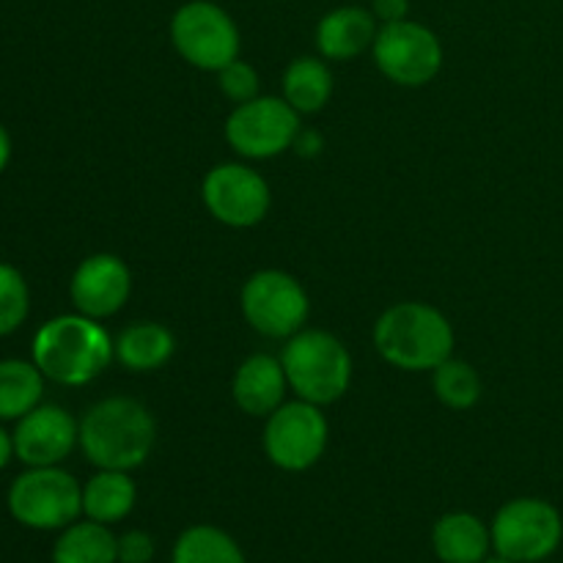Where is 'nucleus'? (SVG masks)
<instances>
[{
    "label": "nucleus",
    "instance_id": "obj_7",
    "mask_svg": "<svg viewBox=\"0 0 563 563\" xmlns=\"http://www.w3.org/2000/svg\"><path fill=\"white\" fill-rule=\"evenodd\" d=\"M489 533L493 553L515 563H542L559 553L563 517L544 498H515L495 511Z\"/></svg>",
    "mask_w": 563,
    "mask_h": 563
},
{
    "label": "nucleus",
    "instance_id": "obj_10",
    "mask_svg": "<svg viewBox=\"0 0 563 563\" xmlns=\"http://www.w3.org/2000/svg\"><path fill=\"white\" fill-rule=\"evenodd\" d=\"M302 115L284 97L258 93L234 104L223 126L225 143L245 159H273L295 146Z\"/></svg>",
    "mask_w": 563,
    "mask_h": 563
},
{
    "label": "nucleus",
    "instance_id": "obj_1",
    "mask_svg": "<svg viewBox=\"0 0 563 563\" xmlns=\"http://www.w3.org/2000/svg\"><path fill=\"white\" fill-rule=\"evenodd\" d=\"M31 361L44 379L64 388H82L93 383L115 361L113 339L102 322L82 313H60L36 330Z\"/></svg>",
    "mask_w": 563,
    "mask_h": 563
},
{
    "label": "nucleus",
    "instance_id": "obj_18",
    "mask_svg": "<svg viewBox=\"0 0 563 563\" xmlns=\"http://www.w3.org/2000/svg\"><path fill=\"white\" fill-rule=\"evenodd\" d=\"M115 361L135 374H148L163 368L174 357L176 339L159 322H132L113 339Z\"/></svg>",
    "mask_w": 563,
    "mask_h": 563
},
{
    "label": "nucleus",
    "instance_id": "obj_2",
    "mask_svg": "<svg viewBox=\"0 0 563 563\" xmlns=\"http://www.w3.org/2000/svg\"><path fill=\"white\" fill-rule=\"evenodd\" d=\"M154 443V416L130 396H108L80 418V451L97 471H137L152 456Z\"/></svg>",
    "mask_w": 563,
    "mask_h": 563
},
{
    "label": "nucleus",
    "instance_id": "obj_20",
    "mask_svg": "<svg viewBox=\"0 0 563 563\" xmlns=\"http://www.w3.org/2000/svg\"><path fill=\"white\" fill-rule=\"evenodd\" d=\"M137 504V487L132 473L97 471L82 484V517L102 526L126 520Z\"/></svg>",
    "mask_w": 563,
    "mask_h": 563
},
{
    "label": "nucleus",
    "instance_id": "obj_25",
    "mask_svg": "<svg viewBox=\"0 0 563 563\" xmlns=\"http://www.w3.org/2000/svg\"><path fill=\"white\" fill-rule=\"evenodd\" d=\"M31 313V289L25 275L0 262V339L16 333Z\"/></svg>",
    "mask_w": 563,
    "mask_h": 563
},
{
    "label": "nucleus",
    "instance_id": "obj_24",
    "mask_svg": "<svg viewBox=\"0 0 563 563\" xmlns=\"http://www.w3.org/2000/svg\"><path fill=\"white\" fill-rule=\"evenodd\" d=\"M432 390L438 396V401L449 410H471L478 405L484 394L482 374L471 366L467 361L451 355L449 361L440 363L432 372Z\"/></svg>",
    "mask_w": 563,
    "mask_h": 563
},
{
    "label": "nucleus",
    "instance_id": "obj_26",
    "mask_svg": "<svg viewBox=\"0 0 563 563\" xmlns=\"http://www.w3.org/2000/svg\"><path fill=\"white\" fill-rule=\"evenodd\" d=\"M218 88L223 91V97L229 102L242 104L251 102V99H256L262 93V77H258L256 66L236 58L218 71Z\"/></svg>",
    "mask_w": 563,
    "mask_h": 563
},
{
    "label": "nucleus",
    "instance_id": "obj_4",
    "mask_svg": "<svg viewBox=\"0 0 563 563\" xmlns=\"http://www.w3.org/2000/svg\"><path fill=\"white\" fill-rule=\"evenodd\" d=\"M278 357L295 399L330 407L350 390L352 355L344 341L328 330L302 328L300 333L286 339Z\"/></svg>",
    "mask_w": 563,
    "mask_h": 563
},
{
    "label": "nucleus",
    "instance_id": "obj_8",
    "mask_svg": "<svg viewBox=\"0 0 563 563\" xmlns=\"http://www.w3.org/2000/svg\"><path fill=\"white\" fill-rule=\"evenodd\" d=\"M240 308L258 335L286 341L300 333L311 313V300L300 280L284 269H258L242 284Z\"/></svg>",
    "mask_w": 563,
    "mask_h": 563
},
{
    "label": "nucleus",
    "instance_id": "obj_5",
    "mask_svg": "<svg viewBox=\"0 0 563 563\" xmlns=\"http://www.w3.org/2000/svg\"><path fill=\"white\" fill-rule=\"evenodd\" d=\"M5 506L22 528L64 531L82 517V484L60 465L27 467L11 482Z\"/></svg>",
    "mask_w": 563,
    "mask_h": 563
},
{
    "label": "nucleus",
    "instance_id": "obj_11",
    "mask_svg": "<svg viewBox=\"0 0 563 563\" xmlns=\"http://www.w3.org/2000/svg\"><path fill=\"white\" fill-rule=\"evenodd\" d=\"M372 58L379 75L401 88L429 86L443 69V42L432 27L416 20L379 25Z\"/></svg>",
    "mask_w": 563,
    "mask_h": 563
},
{
    "label": "nucleus",
    "instance_id": "obj_6",
    "mask_svg": "<svg viewBox=\"0 0 563 563\" xmlns=\"http://www.w3.org/2000/svg\"><path fill=\"white\" fill-rule=\"evenodd\" d=\"M170 44L181 60L201 71L218 75L240 58V27L223 5L212 0H187L170 16Z\"/></svg>",
    "mask_w": 563,
    "mask_h": 563
},
{
    "label": "nucleus",
    "instance_id": "obj_19",
    "mask_svg": "<svg viewBox=\"0 0 563 563\" xmlns=\"http://www.w3.org/2000/svg\"><path fill=\"white\" fill-rule=\"evenodd\" d=\"M280 97L300 115L322 113L333 97V71L322 55H300L284 69Z\"/></svg>",
    "mask_w": 563,
    "mask_h": 563
},
{
    "label": "nucleus",
    "instance_id": "obj_23",
    "mask_svg": "<svg viewBox=\"0 0 563 563\" xmlns=\"http://www.w3.org/2000/svg\"><path fill=\"white\" fill-rule=\"evenodd\" d=\"M170 563H247L240 542L218 526H190L179 533Z\"/></svg>",
    "mask_w": 563,
    "mask_h": 563
},
{
    "label": "nucleus",
    "instance_id": "obj_9",
    "mask_svg": "<svg viewBox=\"0 0 563 563\" xmlns=\"http://www.w3.org/2000/svg\"><path fill=\"white\" fill-rule=\"evenodd\" d=\"M328 416L311 401H284L278 410L264 418V454L284 473L311 471L328 451Z\"/></svg>",
    "mask_w": 563,
    "mask_h": 563
},
{
    "label": "nucleus",
    "instance_id": "obj_16",
    "mask_svg": "<svg viewBox=\"0 0 563 563\" xmlns=\"http://www.w3.org/2000/svg\"><path fill=\"white\" fill-rule=\"evenodd\" d=\"M377 16L363 5H339L317 22V49L324 60H352L374 47Z\"/></svg>",
    "mask_w": 563,
    "mask_h": 563
},
{
    "label": "nucleus",
    "instance_id": "obj_32",
    "mask_svg": "<svg viewBox=\"0 0 563 563\" xmlns=\"http://www.w3.org/2000/svg\"><path fill=\"white\" fill-rule=\"evenodd\" d=\"M482 563H515V561L504 559V555H498V553H489V555H487V559H484Z\"/></svg>",
    "mask_w": 563,
    "mask_h": 563
},
{
    "label": "nucleus",
    "instance_id": "obj_17",
    "mask_svg": "<svg viewBox=\"0 0 563 563\" xmlns=\"http://www.w3.org/2000/svg\"><path fill=\"white\" fill-rule=\"evenodd\" d=\"M432 550L443 563H482L493 553V533L473 511H449L434 522Z\"/></svg>",
    "mask_w": 563,
    "mask_h": 563
},
{
    "label": "nucleus",
    "instance_id": "obj_30",
    "mask_svg": "<svg viewBox=\"0 0 563 563\" xmlns=\"http://www.w3.org/2000/svg\"><path fill=\"white\" fill-rule=\"evenodd\" d=\"M14 434L5 432V429L0 427V471L9 467V462L14 460Z\"/></svg>",
    "mask_w": 563,
    "mask_h": 563
},
{
    "label": "nucleus",
    "instance_id": "obj_28",
    "mask_svg": "<svg viewBox=\"0 0 563 563\" xmlns=\"http://www.w3.org/2000/svg\"><path fill=\"white\" fill-rule=\"evenodd\" d=\"M372 14L377 16V22L390 25V22L410 20V0H372Z\"/></svg>",
    "mask_w": 563,
    "mask_h": 563
},
{
    "label": "nucleus",
    "instance_id": "obj_22",
    "mask_svg": "<svg viewBox=\"0 0 563 563\" xmlns=\"http://www.w3.org/2000/svg\"><path fill=\"white\" fill-rule=\"evenodd\" d=\"M44 374L33 361H0V421H20L42 405Z\"/></svg>",
    "mask_w": 563,
    "mask_h": 563
},
{
    "label": "nucleus",
    "instance_id": "obj_31",
    "mask_svg": "<svg viewBox=\"0 0 563 563\" xmlns=\"http://www.w3.org/2000/svg\"><path fill=\"white\" fill-rule=\"evenodd\" d=\"M9 159H11V135L3 124H0V174L9 168Z\"/></svg>",
    "mask_w": 563,
    "mask_h": 563
},
{
    "label": "nucleus",
    "instance_id": "obj_14",
    "mask_svg": "<svg viewBox=\"0 0 563 563\" xmlns=\"http://www.w3.org/2000/svg\"><path fill=\"white\" fill-rule=\"evenodd\" d=\"M132 273L115 253H93L82 258L69 280V300L77 313L97 322L115 317L130 302Z\"/></svg>",
    "mask_w": 563,
    "mask_h": 563
},
{
    "label": "nucleus",
    "instance_id": "obj_13",
    "mask_svg": "<svg viewBox=\"0 0 563 563\" xmlns=\"http://www.w3.org/2000/svg\"><path fill=\"white\" fill-rule=\"evenodd\" d=\"M14 454L25 467H53L80 449V421L60 405H38L14 427Z\"/></svg>",
    "mask_w": 563,
    "mask_h": 563
},
{
    "label": "nucleus",
    "instance_id": "obj_3",
    "mask_svg": "<svg viewBox=\"0 0 563 563\" xmlns=\"http://www.w3.org/2000/svg\"><path fill=\"white\" fill-rule=\"evenodd\" d=\"M377 355L399 372H429L454 355V324L443 311L421 300L394 302L372 330Z\"/></svg>",
    "mask_w": 563,
    "mask_h": 563
},
{
    "label": "nucleus",
    "instance_id": "obj_27",
    "mask_svg": "<svg viewBox=\"0 0 563 563\" xmlns=\"http://www.w3.org/2000/svg\"><path fill=\"white\" fill-rule=\"evenodd\" d=\"M154 553L157 548H154L152 533L141 528H132L119 537V563H152Z\"/></svg>",
    "mask_w": 563,
    "mask_h": 563
},
{
    "label": "nucleus",
    "instance_id": "obj_15",
    "mask_svg": "<svg viewBox=\"0 0 563 563\" xmlns=\"http://www.w3.org/2000/svg\"><path fill=\"white\" fill-rule=\"evenodd\" d=\"M286 394H289V379L284 363L267 352L245 357L231 377V399L251 418H267L284 405Z\"/></svg>",
    "mask_w": 563,
    "mask_h": 563
},
{
    "label": "nucleus",
    "instance_id": "obj_21",
    "mask_svg": "<svg viewBox=\"0 0 563 563\" xmlns=\"http://www.w3.org/2000/svg\"><path fill=\"white\" fill-rule=\"evenodd\" d=\"M49 559L53 563H119V537L110 526L82 517L58 531Z\"/></svg>",
    "mask_w": 563,
    "mask_h": 563
},
{
    "label": "nucleus",
    "instance_id": "obj_29",
    "mask_svg": "<svg viewBox=\"0 0 563 563\" xmlns=\"http://www.w3.org/2000/svg\"><path fill=\"white\" fill-rule=\"evenodd\" d=\"M291 148H297V154H302V157H317V154L322 152V135L313 130H300V135H297L295 146Z\"/></svg>",
    "mask_w": 563,
    "mask_h": 563
},
{
    "label": "nucleus",
    "instance_id": "obj_12",
    "mask_svg": "<svg viewBox=\"0 0 563 563\" xmlns=\"http://www.w3.org/2000/svg\"><path fill=\"white\" fill-rule=\"evenodd\" d=\"M201 201L218 223L229 229H253L267 218L273 192L267 179L245 163H220L201 181Z\"/></svg>",
    "mask_w": 563,
    "mask_h": 563
}]
</instances>
